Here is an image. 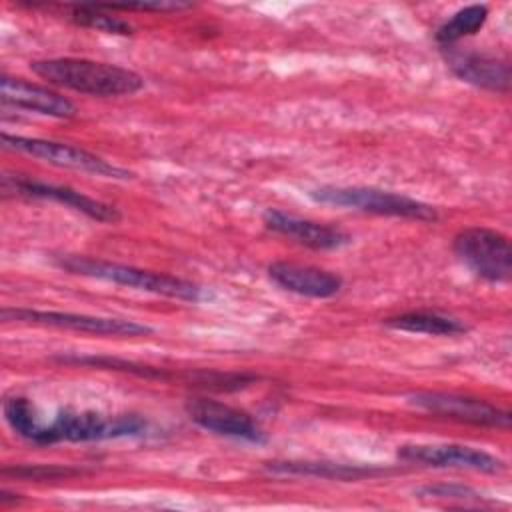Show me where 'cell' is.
Instances as JSON below:
<instances>
[{"label": "cell", "instance_id": "obj_1", "mask_svg": "<svg viewBox=\"0 0 512 512\" xmlns=\"http://www.w3.org/2000/svg\"><path fill=\"white\" fill-rule=\"evenodd\" d=\"M2 414L10 430L34 444L56 442H96L110 438L142 436L148 422L138 414L104 416L94 410H62L52 420H42L28 398L8 396Z\"/></svg>", "mask_w": 512, "mask_h": 512}, {"label": "cell", "instance_id": "obj_2", "mask_svg": "<svg viewBox=\"0 0 512 512\" xmlns=\"http://www.w3.org/2000/svg\"><path fill=\"white\" fill-rule=\"evenodd\" d=\"M30 70L48 84L100 98L130 96L144 88V78L138 72L88 58L34 60Z\"/></svg>", "mask_w": 512, "mask_h": 512}, {"label": "cell", "instance_id": "obj_3", "mask_svg": "<svg viewBox=\"0 0 512 512\" xmlns=\"http://www.w3.org/2000/svg\"><path fill=\"white\" fill-rule=\"evenodd\" d=\"M54 264L70 274L102 280V282H112L118 286H126L132 290H142L150 292L156 296H166L174 300H186V302H200L206 292L202 286L176 278L170 274L154 272V270H144L128 264H118V262H108L100 258H90V256H80V254H58L54 256Z\"/></svg>", "mask_w": 512, "mask_h": 512}, {"label": "cell", "instance_id": "obj_4", "mask_svg": "<svg viewBox=\"0 0 512 512\" xmlns=\"http://www.w3.org/2000/svg\"><path fill=\"white\" fill-rule=\"evenodd\" d=\"M314 202L358 210L376 216H394L408 218L418 222H434L438 220V212L434 206L408 198L404 194H396L390 190L374 188V186H318L308 192Z\"/></svg>", "mask_w": 512, "mask_h": 512}, {"label": "cell", "instance_id": "obj_5", "mask_svg": "<svg viewBox=\"0 0 512 512\" xmlns=\"http://www.w3.org/2000/svg\"><path fill=\"white\" fill-rule=\"evenodd\" d=\"M2 148L38 158V160L48 162L58 168H68V170L86 172V174L112 178V180H132L134 178V172H130L118 164H112L98 154H92L84 148H78V146H72L66 142L2 132Z\"/></svg>", "mask_w": 512, "mask_h": 512}, {"label": "cell", "instance_id": "obj_6", "mask_svg": "<svg viewBox=\"0 0 512 512\" xmlns=\"http://www.w3.org/2000/svg\"><path fill=\"white\" fill-rule=\"evenodd\" d=\"M452 248L478 278L490 284H506L512 278V248L502 232L484 226L464 228L454 236Z\"/></svg>", "mask_w": 512, "mask_h": 512}, {"label": "cell", "instance_id": "obj_7", "mask_svg": "<svg viewBox=\"0 0 512 512\" xmlns=\"http://www.w3.org/2000/svg\"><path fill=\"white\" fill-rule=\"evenodd\" d=\"M0 318L4 322L36 324L50 326L60 330H74L96 336H144L154 330L142 322L130 318H112V316H92L78 312H60V310H36V308H2Z\"/></svg>", "mask_w": 512, "mask_h": 512}, {"label": "cell", "instance_id": "obj_8", "mask_svg": "<svg viewBox=\"0 0 512 512\" xmlns=\"http://www.w3.org/2000/svg\"><path fill=\"white\" fill-rule=\"evenodd\" d=\"M406 400L430 414L450 418L456 422H466L474 426H490L508 430L512 416L508 410H502L482 398L452 394V392H414Z\"/></svg>", "mask_w": 512, "mask_h": 512}, {"label": "cell", "instance_id": "obj_9", "mask_svg": "<svg viewBox=\"0 0 512 512\" xmlns=\"http://www.w3.org/2000/svg\"><path fill=\"white\" fill-rule=\"evenodd\" d=\"M2 190L4 194H14L22 198H34V200H50L64 204L96 222L102 224H116L122 214L116 206L90 198L70 186H58V184H48V182H38L30 178H16V176H4L2 178Z\"/></svg>", "mask_w": 512, "mask_h": 512}, {"label": "cell", "instance_id": "obj_10", "mask_svg": "<svg viewBox=\"0 0 512 512\" xmlns=\"http://www.w3.org/2000/svg\"><path fill=\"white\" fill-rule=\"evenodd\" d=\"M186 414L196 426L212 434L252 444L266 442V432L252 414L224 402L212 398H190L186 402Z\"/></svg>", "mask_w": 512, "mask_h": 512}, {"label": "cell", "instance_id": "obj_11", "mask_svg": "<svg viewBox=\"0 0 512 512\" xmlns=\"http://www.w3.org/2000/svg\"><path fill=\"white\" fill-rule=\"evenodd\" d=\"M398 458L430 468H464L488 474H498L506 468L504 460L494 454L464 444H406L398 448Z\"/></svg>", "mask_w": 512, "mask_h": 512}, {"label": "cell", "instance_id": "obj_12", "mask_svg": "<svg viewBox=\"0 0 512 512\" xmlns=\"http://www.w3.org/2000/svg\"><path fill=\"white\" fill-rule=\"evenodd\" d=\"M262 222L268 230L312 250H338L352 242V236L338 226L302 218L278 208H268L262 214Z\"/></svg>", "mask_w": 512, "mask_h": 512}, {"label": "cell", "instance_id": "obj_13", "mask_svg": "<svg viewBox=\"0 0 512 512\" xmlns=\"http://www.w3.org/2000/svg\"><path fill=\"white\" fill-rule=\"evenodd\" d=\"M446 66L450 72L476 88L490 92H508L510 88V64L494 54L462 50L456 46L442 48Z\"/></svg>", "mask_w": 512, "mask_h": 512}, {"label": "cell", "instance_id": "obj_14", "mask_svg": "<svg viewBox=\"0 0 512 512\" xmlns=\"http://www.w3.org/2000/svg\"><path fill=\"white\" fill-rule=\"evenodd\" d=\"M0 98L8 106L36 112L50 118L62 120V118H72L76 114L74 102L62 96L60 92L42 84L8 76V74H2L0 78Z\"/></svg>", "mask_w": 512, "mask_h": 512}, {"label": "cell", "instance_id": "obj_15", "mask_svg": "<svg viewBox=\"0 0 512 512\" xmlns=\"http://www.w3.org/2000/svg\"><path fill=\"white\" fill-rule=\"evenodd\" d=\"M268 278L282 290L306 298H332L342 290V278L336 272L296 262H272Z\"/></svg>", "mask_w": 512, "mask_h": 512}, {"label": "cell", "instance_id": "obj_16", "mask_svg": "<svg viewBox=\"0 0 512 512\" xmlns=\"http://www.w3.org/2000/svg\"><path fill=\"white\" fill-rule=\"evenodd\" d=\"M266 470L272 474H288V476H312L324 480H362L384 474L382 468L362 466V464H344L330 460H274L266 462Z\"/></svg>", "mask_w": 512, "mask_h": 512}, {"label": "cell", "instance_id": "obj_17", "mask_svg": "<svg viewBox=\"0 0 512 512\" xmlns=\"http://www.w3.org/2000/svg\"><path fill=\"white\" fill-rule=\"evenodd\" d=\"M384 324L392 330L410 332V334H428V336H458L468 332V326L462 320L454 316H444L438 312H428V310H414V312L388 316Z\"/></svg>", "mask_w": 512, "mask_h": 512}, {"label": "cell", "instance_id": "obj_18", "mask_svg": "<svg viewBox=\"0 0 512 512\" xmlns=\"http://www.w3.org/2000/svg\"><path fill=\"white\" fill-rule=\"evenodd\" d=\"M488 20V6L486 4H470L466 8H460L454 12L448 20H444L436 28V42L440 48L446 46H456L458 40L476 34Z\"/></svg>", "mask_w": 512, "mask_h": 512}, {"label": "cell", "instance_id": "obj_19", "mask_svg": "<svg viewBox=\"0 0 512 512\" xmlns=\"http://www.w3.org/2000/svg\"><path fill=\"white\" fill-rule=\"evenodd\" d=\"M68 18L78 26L92 28V30L106 32V34L130 36L134 32V28L128 20L110 14L102 4H76L70 8Z\"/></svg>", "mask_w": 512, "mask_h": 512}, {"label": "cell", "instance_id": "obj_20", "mask_svg": "<svg viewBox=\"0 0 512 512\" xmlns=\"http://www.w3.org/2000/svg\"><path fill=\"white\" fill-rule=\"evenodd\" d=\"M416 496L420 498H440V500H476V498H482L478 490L470 488V486H464V484H426V486H420L416 492Z\"/></svg>", "mask_w": 512, "mask_h": 512}, {"label": "cell", "instance_id": "obj_21", "mask_svg": "<svg viewBox=\"0 0 512 512\" xmlns=\"http://www.w3.org/2000/svg\"><path fill=\"white\" fill-rule=\"evenodd\" d=\"M4 476L24 478V480H54V478H66L78 474V470L72 468H60V466H12L2 468Z\"/></svg>", "mask_w": 512, "mask_h": 512}, {"label": "cell", "instance_id": "obj_22", "mask_svg": "<svg viewBox=\"0 0 512 512\" xmlns=\"http://www.w3.org/2000/svg\"><path fill=\"white\" fill-rule=\"evenodd\" d=\"M10 502H12V504L20 502L18 494H12V492H8V490H0V506H2V508H6Z\"/></svg>", "mask_w": 512, "mask_h": 512}]
</instances>
